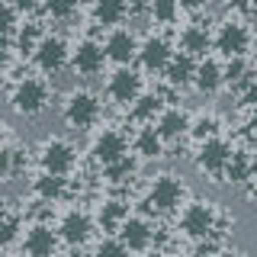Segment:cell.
<instances>
[{
  "mask_svg": "<svg viewBox=\"0 0 257 257\" xmlns=\"http://www.w3.org/2000/svg\"><path fill=\"white\" fill-rule=\"evenodd\" d=\"M183 196H187V187L177 174H158L148 187V209L158 215H171L183 206Z\"/></svg>",
  "mask_w": 257,
  "mask_h": 257,
  "instance_id": "5b68a950",
  "label": "cell"
},
{
  "mask_svg": "<svg viewBox=\"0 0 257 257\" xmlns=\"http://www.w3.org/2000/svg\"><path fill=\"white\" fill-rule=\"evenodd\" d=\"M254 45V32L241 16H225L212 32V48L222 58H244Z\"/></svg>",
  "mask_w": 257,
  "mask_h": 257,
  "instance_id": "3957f363",
  "label": "cell"
},
{
  "mask_svg": "<svg viewBox=\"0 0 257 257\" xmlns=\"http://www.w3.org/2000/svg\"><path fill=\"white\" fill-rule=\"evenodd\" d=\"M180 4V10H187V13H196V10H203V7L209 4V0H177Z\"/></svg>",
  "mask_w": 257,
  "mask_h": 257,
  "instance_id": "74e56055",
  "label": "cell"
},
{
  "mask_svg": "<svg viewBox=\"0 0 257 257\" xmlns=\"http://www.w3.org/2000/svg\"><path fill=\"white\" fill-rule=\"evenodd\" d=\"M103 177H106L109 183H128V180L135 177V158L125 155L122 161H116V164L103 167Z\"/></svg>",
  "mask_w": 257,
  "mask_h": 257,
  "instance_id": "1f68e13d",
  "label": "cell"
},
{
  "mask_svg": "<svg viewBox=\"0 0 257 257\" xmlns=\"http://www.w3.org/2000/svg\"><path fill=\"white\" fill-rule=\"evenodd\" d=\"M64 193H68V177L42 171L36 180H32V196L42 199V203H58V199H64Z\"/></svg>",
  "mask_w": 257,
  "mask_h": 257,
  "instance_id": "d4e9b609",
  "label": "cell"
},
{
  "mask_svg": "<svg viewBox=\"0 0 257 257\" xmlns=\"http://www.w3.org/2000/svg\"><path fill=\"white\" fill-rule=\"evenodd\" d=\"M26 171V151L20 145H0V180H16Z\"/></svg>",
  "mask_w": 257,
  "mask_h": 257,
  "instance_id": "83f0119b",
  "label": "cell"
},
{
  "mask_svg": "<svg viewBox=\"0 0 257 257\" xmlns=\"http://www.w3.org/2000/svg\"><path fill=\"white\" fill-rule=\"evenodd\" d=\"M219 128H222V122H219V116H215V112H199V116L190 119L187 135H190L193 142H206V139H215V135H219Z\"/></svg>",
  "mask_w": 257,
  "mask_h": 257,
  "instance_id": "f546056e",
  "label": "cell"
},
{
  "mask_svg": "<svg viewBox=\"0 0 257 257\" xmlns=\"http://www.w3.org/2000/svg\"><path fill=\"white\" fill-rule=\"evenodd\" d=\"M55 231H58V238L64 244L84 247L87 241H90V235H93V215L87 212V209H68V212L58 219V225H55Z\"/></svg>",
  "mask_w": 257,
  "mask_h": 257,
  "instance_id": "7c38bea8",
  "label": "cell"
},
{
  "mask_svg": "<svg viewBox=\"0 0 257 257\" xmlns=\"http://www.w3.org/2000/svg\"><path fill=\"white\" fill-rule=\"evenodd\" d=\"M58 231L52 228V222H32L26 231H23V251L29 257H55L58 254Z\"/></svg>",
  "mask_w": 257,
  "mask_h": 257,
  "instance_id": "2e32d148",
  "label": "cell"
},
{
  "mask_svg": "<svg viewBox=\"0 0 257 257\" xmlns=\"http://www.w3.org/2000/svg\"><path fill=\"white\" fill-rule=\"evenodd\" d=\"M151 125L158 128V135L167 145H171V142H180L183 135H187V128H190V112L180 109V106H164V109H161V116Z\"/></svg>",
  "mask_w": 257,
  "mask_h": 257,
  "instance_id": "ac0fdd59",
  "label": "cell"
},
{
  "mask_svg": "<svg viewBox=\"0 0 257 257\" xmlns=\"http://www.w3.org/2000/svg\"><path fill=\"white\" fill-rule=\"evenodd\" d=\"M61 119H64V125L77 128V132L93 128L103 119V100H100V93L87 90V87L71 90L68 96H64V103H61Z\"/></svg>",
  "mask_w": 257,
  "mask_h": 257,
  "instance_id": "7a4b0ae2",
  "label": "cell"
},
{
  "mask_svg": "<svg viewBox=\"0 0 257 257\" xmlns=\"http://www.w3.org/2000/svg\"><path fill=\"white\" fill-rule=\"evenodd\" d=\"M80 0H42V13L48 20H71L77 13Z\"/></svg>",
  "mask_w": 257,
  "mask_h": 257,
  "instance_id": "d6a6232c",
  "label": "cell"
},
{
  "mask_svg": "<svg viewBox=\"0 0 257 257\" xmlns=\"http://www.w3.org/2000/svg\"><path fill=\"white\" fill-rule=\"evenodd\" d=\"M7 71H10V52H7L4 42H0V77H4Z\"/></svg>",
  "mask_w": 257,
  "mask_h": 257,
  "instance_id": "f35d334b",
  "label": "cell"
},
{
  "mask_svg": "<svg viewBox=\"0 0 257 257\" xmlns=\"http://www.w3.org/2000/svg\"><path fill=\"white\" fill-rule=\"evenodd\" d=\"M215 257H244V254H241V251H225V247H222V251L215 254Z\"/></svg>",
  "mask_w": 257,
  "mask_h": 257,
  "instance_id": "b9f144b4",
  "label": "cell"
},
{
  "mask_svg": "<svg viewBox=\"0 0 257 257\" xmlns=\"http://www.w3.org/2000/svg\"><path fill=\"white\" fill-rule=\"evenodd\" d=\"M45 36V26H42V20H20V26H16V32H13V45H16V52L20 55H32V48L39 45V39Z\"/></svg>",
  "mask_w": 257,
  "mask_h": 257,
  "instance_id": "484cf974",
  "label": "cell"
},
{
  "mask_svg": "<svg viewBox=\"0 0 257 257\" xmlns=\"http://www.w3.org/2000/svg\"><path fill=\"white\" fill-rule=\"evenodd\" d=\"M55 257H58V254H55Z\"/></svg>",
  "mask_w": 257,
  "mask_h": 257,
  "instance_id": "c3c4849f",
  "label": "cell"
},
{
  "mask_svg": "<svg viewBox=\"0 0 257 257\" xmlns=\"http://www.w3.org/2000/svg\"><path fill=\"white\" fill-rule=\"evenodd\" d=\"M128 20V0H93V23L103 29H116Z\"/></svg>",
  "mask_w": 257,
  "mask_h": 257,
  "instance_id": "603a6c76",
  "label": "cell"
},
{
  "mask_svg": "<svg viewBox=\"0 0 257 257\" xmlns=\"http://www.w3.org/2000/svg\"><path fill=\"white\" fill-rule=\"evenodd\" d=\"M20 26V13H16V7L10 0H0V42H7V39L16 32Z\"/></svg>",
  "mask_w": 257,
  "mask_h": 257,
  "instance_id": "e575fe53",
  "label": "cell"
},
{
  "mask_svg": "<svg viewBox=\"0 0 257 257\" xmlns=\"http://www.w3.org/2000/svg\"><path fill=\"white\" fill-rule=\"evenodd\" d=\"M171 55H174V45L167 42L161 32H151V36H145L139 42V55H135V61H139L142 71H148V74H161L164 64L171 61Z\"/></svg>",
  "mask_w": 257,
  "mask_h": 257,
  "instance_id": "4fadbf2b",
  "label": "cell"
},
{
  "mask_svg": "<svg viewBox=\"0 0 257 257\" xmlns=\"http://www.w3.org/2000/svg\"><path fill=\"white\" fill-rule=\"evenodd\" d=\"M247 135H251V139H257V106L251 109V116H247Z\"/></svg>",
  "mask_w": 257,
  "mask_h": 257,
  "instance_id": "ab89813d",
  "label": "cell"
},
{
  "mask_svg": "<svg viewBox=\"0 0 257 257\" xmlns=\"http://www.w3.org/2000/svg\"><path fill=\"white\" fill-rule=\"evenodd\" d=\"M128 219V203L125 199H103L96 209V225H100L106 235H116L119 225Z\"/></svg>",
  "mask_w": 257,
  "mask_h": 257,
  "instance_id": "cb8c5ba5",
  "label": "cell"
},
{
  "mask_svg": "<svg viewBox=\"0 0 257 257\" xmlns=\"http://www.w3.org/2000/svg\"><path fill=\"white\" fill-rule=\"evenodd\" d=\"M39 167H42L45 174L71 177V171L77 167V148H74V142L61 139V135L45 139L42 148H39Z\"/></svg>",
  "mask_w": 257,
  "mask_h": 257,
  "instance_id": "52a82bcc",
  "label": "cell"
},
{
  "mask_svg": "<svg viewBox=\"0 0 257 257\" xmlns=\"http://www.w3.org/2000/svg\"><path fill=\"white\" fill-rule=\"evenodd\" d=\"M128 155V139H125V132L122 128H100V132L93 135V142H90V158H93V164L96 167H109V164H116V161H122Z\"/></svg>",
  "mask_w": 257,
  "mask_h": 257,
  "instance_id": "9c48e42d",
  "label": "cell"
},
{
  "mask_svg": "<svg viewBox=\"0 0 257 257\" xmlns=\"http://www.w3.org/2000/svg\"><path fill=\"white\" fill-rule=\"evenodd\" d=\"M90 257H128V251H125V244L119 241L116 235H106L100 241V244L93 247V254Z\"/></svg>",
  "mask_w": 257,
  "mask_h": 257,
  "instance_id": "d590c367",
  "label": "cell"
},
{
  "mask_svg": "<svg viewBox=\"0 0 257 257\" xmlns=\"http://www.w3.org/2000/svg\"><path fill=\"white\" fill-rule=\"evenodd\" d=\"M251 77L254 74H251V61H247V55H244V58H225V64H222V87H228V90L238 93Z\"/></svg>",
  "mask_w": 257,
  "mask_h": 257,
  "instance_id": "4316f807",
  "label": "cell"
},
{
  "mask_svg": "<svg viewBox=\"0 0 257 257\" xmlns=\"http://www.w3.org/2000/svg\"><path fill=\"white\" fill-rule=\"evenodd\" d=\"M244 10H254L257 13V0H244Z\"/></svg>",
  "mask_w": 257,
  "mask_h": 257,
  "instance_id": "7bdbcfd3",
  "label": "cell"
},
{
  "mask_svg": "<svg viewBox=\"0 0 257 257\" xmlns=\"http://www.w3.org/2000/svg\"><path fill=\"white\" fill-rule=\"evenodd\" d=\"M164 109V93L161 90H142L135 96V103L128 106V116H132L135 125H151Z\"/></svg>",
  "mask_w": 257,
  "mask_h": 257,
  "instance_id": "44dd1931",
  "label": "cell"
},
{
  "mask_svg": "<svg viewBox=\"0 0 257 257\" xmlns=\"http://www.w3.org/2000/svg\"><path fill=\"white\" fill-rule=\"evenodd\" d=\"M180 257H196V254H180Z\"/></svg>",
  "mask_w": 257,
  "mask_h": 257,
  "instance_id": "bcb514c9",
  "label": "cell"
},
{
  "mask_svg": "<svg viewBox=\"0 0 257 257\" xmlns=\"http://www.w3.org/2000/svg\"><path fill=\"white\" fill-rule=\"evenodd\" d=\"M203 96H215L222 90V61L219 58H199L196 61V71H193V84Z\"/></svg>",
  "mask_w": 257,
  "mask_h": 257,
  "instance_id": "ffe728a7",
  "label": "cell"
},
{
  "mask_svg": "<svg viewBox=\"0 0 257 257\" xmlns=\"http://www.w3.org/2000/svg\"><path fill=\"white\" fill-rule=\"evenodd\" d=\"M23 231H26V228H23V219L7 212L4 219H0V247H10L13 241H20Z\"/></svg>",
  "mask_w": 257,
  "mask_h": 257,
  "instance_id": "836d02e7",
  "label": "cell"
},
{
  "mask_svg": "<svg viewBox=\"0 0 257 257\" xmlns=\"http://www.w3.org/2000/svg\"><path fill=\"white\" fill-rule=\"evenodd\" d=\"M145 257H167L164 251H145Z\"/></svg>",
  "mask_w": 257,
  "mask_h": 257,
  "instance_id": "ee69618b",
  "label": "cell"
},
{
  "mask_svg": "<svg viewBox=\"0 0 257 257\" xmlns=\"http://www.w3.org/2000/svg\"><path fill=\"white\" fill-rule=\"evenodd\" d=\"M222 180L231 183V187H244V183L251 180V155H247V151H235L231 161L225 164V171H222Z\"/></svg>",
  "mask_w": 257,
  "mask_h": 257,
  "instance_id": "f1b7e54d",
  "label": "cell"
},
{
  "mask_svg": "<svg viewBox=\"0 0 257 257\" xmlns=\"http://www.w3.org/2000/svg\"><path fill=\"white\" fill-rule=\"evenodd\" d=\"M103 52H106V61L116 64V68L119 64H132L135 55H139V36L125 26H116L103 39Z\"/></svg>",
  "mask_w": 257,
  "mask_h": 257,
  "instance_id": "5bb4252c",
  "label": "cell"
},
{
  "mask_svg": "<svg viewBox=\"0 0 257 257\" xmlns=\"http://www.w3.org/2000/svg\"><path fill=\"white\" fill-rule=\"evenodd\" d=\"M219 209H215L212 203H206V199H193V203L183 206L180 212V231L193 241H203L209 235H219Z\"/></svg>",
  "mask_w": 257,
  "mask_h": 257,
  "instance_id": "277c9868",
  "label": "cell"
},
{
  "mask_svg": "<svg viewBox=\"0 0 257 257\" xmlns=\"http://www.w3.org/2000/svg\"><path fill=\"white\" fill-rule=\"evenodd\" d=\"M145 90L142 87V74L132 68V64H119L116 71L106 77V96L116 106H132L135 96Z\"/></svg>",
  "mask_w": 257,
  "mask_h": 257,
  "instance_id": "30bf717a",
  "label": "cell"
},
{
  "mask_svg": "<svg viewBox=\"0 0 257 257\" xmlns=\"http://www.w3.org/2000/svg\"><path fill=\"white\" fill-rule=\"evenodd\" d=\"M177 45H180L183 55H190V58L199 61L212 52V29H209L206 23H187V26L177 32Z\"/></svg>",
  "mask_w": 257,
  "mask_h": 257,
  "instance_id": "e0dca14e",
  "label": "cell"
},
{
  "mask_svg": "<svg viewBox=\"0 0 257 257\" xmlns=\"http://www.w3.org/2000/svg\"><path fill=\"white\" fill-rule=\"evenodd\" d=\"M231 155H235V145L225 139V135H215V139L199 142V148H196V167L206 177H212V180H222V171H225V164L231 161Z\"/></svg>",
  "mask_w": 257,
  "mask_h": 257,
  "instance_id": "ba28073f",
  "label": "cell"
},
{
  "mask_svg": "<svg viewBox=\"0 0 257 257\" xmlns=\"http://www.w3.org/2000/svg\"><path fill=\"white\" fill-rule=\"evenodd\" d=\"M193 71H196V58H190V55H183V52H174L171 61L161 71V77H164V84L171 87V90H187L193 84Z\"/></svg>",
  "mask_w": 257,
  "mask_h": 257,
  "instance_id": "d6986e66",
  "label": "cell"
},
{
  "mask_svg": "<svg viewBox=\"0 0 257 257\" xmlns=\"http://www.w3.org/2000/svg\"><path fill=\"white\" fill-rule=\"evenodd\" d=\"M148 13L158 26H174V23L180 20V4H177V0H151Z\"/></svg>",
  "mask_w": 257,
  "mask_h": 257,
  "instance_id": "4dcf8cb0",
  "label": "cell"
},
{
  "mask_svg": "<svg viewBox=\"0 0 257 257\" xmlns=\"http://www.w3.org/2000/svg\"><path fill=\"white\" fill-rule=\"evenodd\" d=\"M4 215H7V203H4V199H0V219H4Z\"/></svg>",
  "mask_w": 257,
  "mask_h": 257,
  "instance_id": "f6af8a7d",
  "label": "cell"
},
{
  "mask_svg": "<svg viewBox=\"0 0 257 257\" xmlns=\"http://www.w3.org/2000/svg\"><path fill=\"white\" fill-rule=\"evenodd\" d=\"M71 68L77 71L80 77H96L106 68V52H103V42L96 39H80L77 45H71Z\"/></svg>",
  "mask_w": 257,
  "mask_h": 257,
  "instance_id": "8fae6325",
  "label": "cell"
},
{
  "mask_svg": "<svg viewBox=\"0 0 257 257\" xmlns=\"http://www.w3.org/2000/svg\"><path fill=\"white\" fill-rule=\"evenodd\" d=\"M68 61H71V45L61 36H55V32H45L39 39V45L32 48V64H36V71L42 77H52L58 71H64Z\"/></svg>",
  "mask_w": 257,
  "mask_h": 257,
  "instance_id": "8992f818",
  "label": "cell"
},
{
  "mask_svg": "<svg viewBox=\"0 0 257 257\" xmlns=\"http://www.w3.org/2000/svg\"><path fill=\"white\" fill-rule=\"evenodd\" d=\"M48 103H52V87H48V80L39 77V74L20 77L13 84V90H10V109L20 112V116H26V119L42 116L48 109Z\"/></svg>",
  "mask_w": 257,
  "mask_h": 257,
  "instance_id": "6da1fadb",
  "label": "cell"
},
{
  "mask_svg": "<svg viewBox=\"0 0 257 257\" xmlns=\"http://www.w3.org/2000/svg\"><path fill=\"white\" fill-rule=\"evenodd\" d=\"M164 148H167V142L158 135L155 125H139V128H135V135H132V151H135V158H142V161H158L161 155H164Z\"/></svg>",
  "mask_w": 257,
  "mask_h": 257,
  "instance_id": "7402d4cb",
  "label": "cell"
},
{
  "mask_svg": "<svg viewBox=\"0 0 257 257\" xmlns=\"http://www.w3.org/2000/svg\"><path fill=\"white\" fill-rule=\"evenodd\" d=\"M0 257H7V254H4V247H0Z\"/></svg>",
  "mask_w": 257,
  "mask_h": 257,
  "instance_id": "7dc6e473",
  "label": "cell"
},
{
  "mask_svg": "<svg viewBox=\"0 0 257 257\" xmlns=\"http://www.w3.org/2000/svg\"><path fill=\"white\" fill-rule=\"evenodd\" d=\"M247 183H257V148L251 151V180Z\"/></svg>",
  "mask_w": 257,
  "mask_h": 257,
  "instance_id": "60d3db41",
  "label": "cell"
},
{
  "mask_svg": "<svg viewBox=\"0 0 257 257\" xmlns=\"http://www.w3.org/2000/svg\"><path fill=\"white\" fill-rule=\"evenodd\" d=\"M116 238L125 244L128 254H145V251H151V241H155V225L145 219V215H128L119 225Z\"/></svg>",
  "mask_w": 257,
  "mask_h": 257,
  "instance_id": "9a60e30c",
  "label": "cell"
},
{
  "mask_svg": "<svg viewBox=\"0 0 257 257\" xmlns=\"http://www.w3.org/2000/svg\"><path fill=\"white\" fill-rule=\"evenodd\" d=\"M238 103H241V106H251V109L257 106V77H251V80H247V84L238 90Z\"/></svg>",
  "mask_w": 257,
  "mask_h": 257,
  "instance_id": "8d00e7d4",
  "label": "cell"
}]
</instances>
